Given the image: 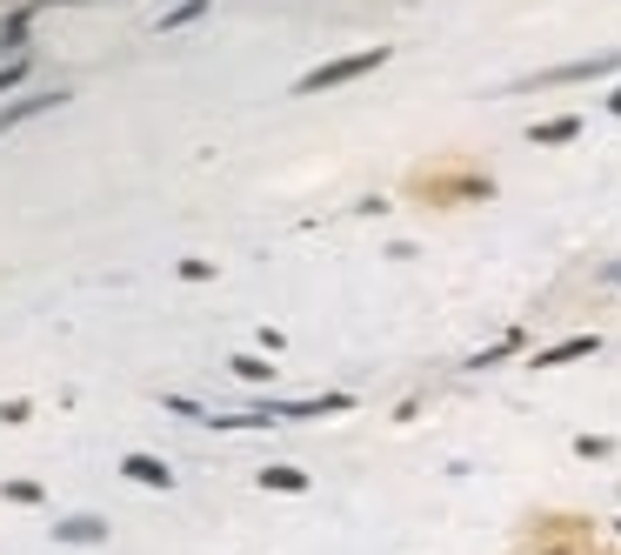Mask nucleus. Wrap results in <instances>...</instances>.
<instances>
[{"instance_id": "nucleus-13", "label": "nucleus", "mask_w": 621, "mask_h": 555, "mask_svg": "<svg viewBox=\"0 0 621 555\" xmlns=\"http://www.w3.org/2000/svg\"><path fill=\"white\" fill-rule=\"evenodd\" d=\"M27 81V60H8V67H0V95H14Z\"/></svg>"}, {"instance_id": "nucleus-8", "label": "nucleus", "mask_w": 621, "mask_h": 555, "mask_svg": "<svg viewBox=\"0 0 621 555\" xmlns=\"http://www.w3.org/2000/svg\"><path fill=\"white\" fill-rule=\"evenodd\" d=\"M260 489H288V496H301L308 475H301V468H260Z\"/></svg>"}, {"instance_id": "nucleus-3", "label": "nucleus", "mask_w": 621, "mask_h": 555, "mask_svg": "<svg viewBox=\"0 0 621 555\" xmlns=\"http://www.w3.org/2000/svg\"><path fill=\"white\" fill-rule=\"evenodd\" d=\"M47 108H67V95L54 88V95H21V101H8V108H0V134L27 127V121H34V114H47Z\"/></svg>"}, {"instance_id": "nucleus-4", "label": "nucleus", "mask_w": 621, "mask_h": 555, "mask_svg": "<svg viewBox=\"0 0 621 555\" xmlns=\"http://www.w3.org/2000/svg\"><path fill=\"white\" fill-rule=\"evenodd\" d=\"M121 475H127V482H141V489H174V468L160 455H141V448L121 462Z\"/></svg>"}, {"instance_id": "nucleus-14", "label": "nucleus", "mask_w": 621, "mask_h": 555, "mask_svg": "<svg viewBox=\"0 0 621 555\" xmlns=\"http://www.w3.org/2000/svg\"><path fill=\"white\" fill-rule=\"evenodd\" d=\"M555 555H568V548H555Z\"/></svg>"}, {"instance_id": "nucleus-11", "label": "nucleus", "mask_w": 621, "mask_h": 555, "mask_svg": "<svg viewBox=\"0 0 621 555\" xmlns=\"http://www.w3.org/2000/svg\"><path fill=\"white\" fill-rule=\"evenodd\" d=\"M160 409H167V415H188V422H208V409H195L188 395H160Z\"/></svg>"}, {"instance_id": "nucleus-2", "label": "nucleus", "mask_w": 621, "mask_h": 555, "mask_svg": "<svg viewBox=\"0 0 621 555\" xmlns=\"http://www.w3.org/2000/svg\"><path fill=\"white\" fill-rule=\"evenodd\" d=\"M347 395H321V402H260V422H308V415H341Z\"/></svg>"}, {"instance_id": "nucleus-9", "label": "nucleus", "mask_w": 621, "mask_h": 555, "mask_svg": "<svg viewBox=\"0 0 621 555\" xmlns=\"http://www.w3.org/2000/svg\"><path fill=\"white\" fill-rule=\"evenodd\" d=\"M208 14V0H181V8H174L167 21H160V34H174V27H188V21H201Z\"/></svg>"}, {"instance_id": "nucleus-10", "label": "nucleus", "mask_w": 621, "mask_h": 555, "mask_svg": "<svg viewBox=\"0 0 621 555\" xmlns=\"http://www.w3.org/2000/svg\"><path fill=\"white\" fill-rule=\"evenodd\" d=\"M234 375H247V381H268V375H275V362H260V355H234Z\"/></svg>"}, {"instance_id": "nucleus-12", "label": "nucleus", "mask_w": 621, "mask_h": 555, "mask_svg": "<svg viewBox=\"0 0 621 555\" xmlns=\"http://www.w3.org/2000/svg\"><path fill=\"white\" fill-rule=\"evenodd\" d=\"M588 348H595V342H562V348H548V355H542V368H555V362H575V355H588Z\"/></svg>"}, {"instance_id": "nucleus-7", "label": "nucleus", "mask_w": 621, "mask_h": 555, "mask_svg": "<svg viewBox=\"0 0 621 555\" xmlns=\"http://www.w3.org/2000/svg\"><path fill=\"white\" fill-rule=\"evenodd\" d=\"M575 134H581V121H575V114H562V121H542V127H535V147H555V141H575Z\"/></svg>"}, {"instance_id": "nucleus-1", "label": "nucleus", "mask_w": 621, "mask_h": 555, "mask_svg": "<svg viewBox=\"0 0 621 555\" xmlns=\"http://www.w3.org/2000/svg\"><path fill=\"white\" fill-rule=\"evenodd\" d=\"M375 67H388V47H362V54H341V60H328V67L301 74V81H295V95H328V88H347V81H362V74H375Z\"/></svg>"}, {"instance_id": "nucleus-6", "label": "nucleus", "mask_w": 621, "mask_h": 555, "mask_svg": "<svg viewBox=\"0 0 621 555\" xmlns=\"http://www.w3.org/2000/svg\"><path fill=\"white\" fill-rule=\"evenodd\" d=\"M614 67V54H595V60H568V67H555L548 81H588V74H608Z\"/></svg>"}, {"instance_id": "nucleus-5", "label": "nucleus", "mask_w": 621, "mask_h": 555, "mask_svg": "<svg viewBox=\"0 0 621 555\" xmlns=\"http://www.w3.org/2000/svg\"><path fill=\"white\" fill-rule=\"evenodd\" d=\"M54 542H74V548L108 542V522H101V515H67V522H54Z\"/></svg>"}]
</instances>
